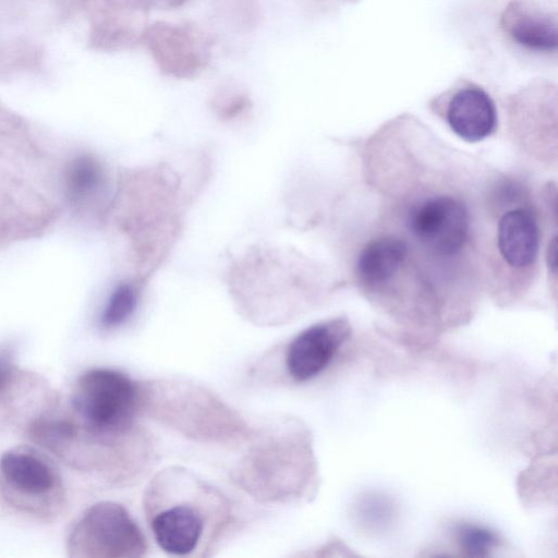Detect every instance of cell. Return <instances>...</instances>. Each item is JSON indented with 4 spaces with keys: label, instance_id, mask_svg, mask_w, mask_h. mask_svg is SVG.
Returning a JSON list of instances; mask_svg holds the SVG:
<instances>
[{
    "label": "cell",
    "instance_id": "cell-7",
    "mask_svg": "<svg viewBox=\"0 0 558 558\" xmlns=\"http://www.w3.org/2000/svg\"><path fill=\"white\" fill-rule=\"evenodd\" d=\"M350 325L344 318H333L314 324L286 343L280 353L284 380L308 383L330 365L341 345L350 336Z\"/></svg>",
    "mask_w": 558,
    "mask_h": 558
},
{
    "label": "cell",
    "instance_id": "cell-12",
    "mask_svg": "<svg viewBox=\"0 0 558 558\" xmlns=\"http://www.w3.org/2000/svg\"><path fill=\"white\" fill-rule=\"evenodd\" d=\"M142 294V283L120 282L110 293L100 315L106 330L117 329L128 323L136 312Z\"/></svg>",
    "mask_w": 558,
    "mask_h": 558
},
{
    "label": "cell",
    "instance_id": "cell-4",
    "mask_svg": "<svg viewBox=\"0 0 558 558\" xmlns=\"http://www.w3.org/2000/svg\"><path fill=\"white\" fill-rule=\"evenodd\" d=\"M72 405L89 433L105 441L131 438L141 413V381L107 367L92 368L76 380Z\"/></svg>",
    "mask_w": 558,
    "mask_h": 558
},
{
    "label": "cell",
    "instance_id": "cell-11",
    "mask_svg": "<svg viewBox=\"0 0 558 558\" xmlns=\"http://www.w3.org/2000/svg\"><path fill=\"white\" fill-rule=\"evenodd\" d=\"M408 245L396 236H381L369 241L361 251L356 271L368 286H379L389 281L407 259Z\"/></svg>",
    "mask_w": 558,
    "mask_h": 558
},
{
    "label": "cell",
    "instance_id": "cell-15",
    "mask_svg": "<svg viewBox=\"0 0 558 558\" xmlns=\"http://www.w3.org/2000/svg\"><path fill=\"white\" fill-rule=\"evenodd\" d=\"M457 542L460 547L473 557H485L497 546L498 538L489 529L464 523L456 530Z\"/></svg>",
    "mask_w": 558,
    "mask_h": 558
},
{
    "label": "cell",
    "instance_id": "cell-9",
    "mask_svg": "<svg viewBox=\"0 0 558 558\" xmlns=\"http://www.w3.org/2000/svg\"><path fill=\"white\" fill-rule=\"evenodd\" d=\"M446 118L450 129L469 143L488 137L497 123L493 100L477 87H466L457 92L448 104Z\"/></svg>",
    "mask_w": 558,
    "mask_h": 558
},
{
    "label": "cell",
    "instance_id": "cell-14",
    "mask_svg": "<svg viewBox=\"0 0 558 558\" xmlns=\"http://www.w3.org/2000/svg\"><path fill=\"white\" fill-rule=\"evenodd\" d=\"M513 37L522 45L535 49H553L557 46L555 24L539 16L518 12L510 21Z\"/></svg>",
    "mask_w": 558,
    "mask_h": 558
},
{
    "label": "cell",
    "instance_id": "cell-16",
    "mask_svg": "<svg viewBox=\"0 0 558 558\" xmlns=\"http://www.w3.org/2000/svg\"><path fill=\"white\" fill-rule=\"evenodd\" d=\"M14 375V357L10 348H0V392L11 383Z\"/></svg>",
    "mask_w": 558,
    "mask_h": 558
},
{
    "label": "cell",
    "instance_id": "cell-8",
    "mask_svg": "<svg viewBox=\"0 0 558 558\" xmlns=\"http://www.w3.org/2000/svg\"><path fill=\"white\" fill-rule=\"evenodd\" d=\"M0 476L10 494L28 499L27 506L52 497L59 478L50 463L28 448H14L0 458Z\"/></svg>",
    "mask_w": 558,
    "mask_h": 558
},
{
    "label": "cell",
    "instance_id": "cell-5",
    "mask_svg": "<svg viewBox=\"0 0 558 558\" xmlns=\"http://www.w3.org/2000/svg\"><path fill=\"white\" fill-rule=\"evenodd\" d=\"M71 557L135 558L148 550L146 537L128 510L99 501L82 514L66 541Z\"/></svg>",
    "mask_w": 558,
    "mask_h": 558
},
{
    "label": "cell",
    "instance_id": "cell-3",
    "mask_svg": "<svg viewBox=\"0 0 558 558\" xmlns=\"http://www.w3.org/2000/svg\"><path fill=\"white\" fill-rule=\"evenodd\" d=\"M307 468L308 451L302 429L295 422L283 420L253 436L232 478L255 499L288 502L301 496Z\"/></svg>",
    "mask_w": 558,
    "mask_h": 558
},
{
    "label": "cell",
    "instance_id": "cell-2",
    "mask_svg": "<svg viewBox=\"0 0 558 558\" xmlns=\"http://www.w3.org/2000/svg\"><path fill=\"white\" fill-rule=\"evenodd\" d=\"M141 413L196 441L233 442L252 433L223 400L187 381H141Z\"/></svg>",
    "mask_w": 558,
    "mask_h": 558
},
{
    "label": "cell",
    "instance_id": "cell-13",
    "mask_svg": "<svg viewBox=\"0 0 558 558\" xmlns=\"http://www.w3.org/2000/svg\"><path fill=\"white\" fill-rule=\"evenodd\" d=\"M105 183V171L92 156L82 155L71 161L66 170V185L74 198H86L96 194Z\"/></svg>",
    "mask_w": 558,
    "mask_h": 558
},
{
    "label": "cell",
    "instance_id": "cell-10",
    "mask_svg": "<svg viewBox=\"0 0 558 558\" xmlns=\"http://www.w3.org/2000/svg\"><path fill=\"white\" fill-rule=\"evenodd\" d=\"M497 246L502 259L510 267L522 269L531 266L539 247L535 215L524 207L505 213L498 222Z\"/></svg>",
    "mask_w": 558,
    "mask_h": 558
},
{
    "label": "cell",
    "instance_id": "cell-6",
    "mask_svg": "<svg viewBox=\"0 0 558 558\" xmlns=\"http://www.w3.org/2000/svg\"><path fill=\"white\" fill-rule=\"evenodd\" d=\"M469 214L451 195H434L413 205L407 226L415 240L429 253L451 257L461 252L469 236Z\"/></svg>",
    "mask_w": 558,
    "mask_h": 558
},
{
    "label": "cell",
    "instance_id": "cell-1",
    "mask_svg": "<svg viewBox=\"0 0 558 558\" xmlns=\"http://www.w3.org/2000/svg\"><path fill=\"white\" fill-rule=\"evenodd\" d=\"M143 505L155 542L177 557L207 556L233 521L230 500L182 466L157 473L145 490Z\"/></svg>",
    "mask_w": 558,
    "mask_h": 558
}]
</instances>
